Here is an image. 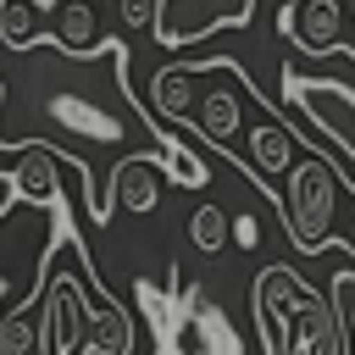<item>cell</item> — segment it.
Instances as JSON below:
<instances>
[{
  "label": "cell",
  "mask_w": 355,
  "mask_h": 355,
  "mask_svg": "<svg viewBox=\"0 0 355 355\" xmlns=\"http://www.w3.org/2000/svg\"><path fill=\"white\" fill-rule=\"evenodd\" d=\"M133 50L122 39H100L94 50H67L55 33L28 50H0V150L44 144L78 178L89 200V222H111V172L116 161L150 150L172 166L178 189H205V161L161 133V116L128 89Z\"/></svg>",
  "instance_id": "6da1fadb"
},
{
  "label": "cell",
  "mask_w": 355,
  "mask_h": 355,
  "mask_svg": "<svg viewBox=\"0 0 355 355\" xmlns=\"http://www.w3.org/2000/svg\"><path fill=\"white\" fill-rule=\"evenodd\" d=\"M50 239L39 250V355H89L94 344V311L111 300V288L94 277L89 244L78 222L55 205L50 211Z\"/></svg>",
  "instance_id": "7a4b0ae2"
},
{
  "label": "cell",
  "mask_w": 355,
  "mask_h": 355,
  "mask_svg": "<svg viewBox=\"0 0 355 355\" xmlns=\"http://www.w3.org/2000/svg\"><path fill=\"white\" fill-rule=\"evenodd\" d=\"M250 311L266 355H338V311L294 266L266 261L250 283Z\"/></svg>",
  "instance_id": "3957f363"
},
{
  "label": "cell",
  "mask_w": 355,
  "mask_h": 355,
  "mask_svg": "<svg viewBox=\"0 0 355 355\" xmlns=\"http://www.w3.org/2000/svg\"><path fill=\"white\" fill-rule=\"evenodd\" d=\"M277 105L294 116L300 139L305 144H327L338 161V178L349 183L355 194V61L349 72H305L300 61H283V89H277Z\"/></svg>",
  "instance_id": "277c9868"
},
{
  "label": "cell",
  "mask_w": 355,
  "mask_h": 355,
  "mask_svg": "<svg viewBox=\"0 0 355 355\" xmlns=\"http://www.w3.org/2000/svg\"><path fill=\"white\" fill-rule=\"evenodd\" d=\"M150 311V327L155 338L166 344V355H244V338L233 333V322L200 294V288H172V294H155L150 283L133 288Z\"/></svg>",
  "instance_id": "5b68a950"
},
{
  "label": "cell",
  "mask_w": 355,
  "mask_h": 355,
  "mask_svg": "<svg viewBox=\"0 0 355 355\" xmlns=\"http://www.w3.org/2000/svg\"><path fill=\"white\" fill-rule=\"evenodd\" d=\"M294 239V250L316 255L327 244H338V166L327 161V150L305 144V155L283 172V216H277Z\"/></svg>",
  "instance_id": "8992f818"
},
{
  "label": "cell",
  "mask_w": 355,
  "mask_h": 355,
  "mask_svg": "<svg viewBox=\"0 0 355 355\" xmlns=\"http://www.w3.org/2000/svg\"><path fill=\"white\" fill-rule=\"evenodd\" d=\"M250 17H255V0H161L150 33L166 50H194L222 28H244Z\"/></svg>",
  "instance_id": "52a82bcc"
},
{
  "label": "cell",
  "mask_w": 355,
  "mask_h": 355,
  "mask_svg": "<svg viewBox=\"0 0 355 355\" xmlns=\"http://www.w3.org/2000/svg\"><path fill=\"white\" fill-rule=\"evenodd\" d=\"M161 183H172V166H166L161 155L139 150V155L116 161V172H111V194H105V200H111V216H116V211H155Z\"/></svg>",
  "instance_id": "ba28073f"
},
{
  "label": "cell",
  "mask_w": 355,
  "mask_h": 355,
  "mask_svg": "<svg viewBox=\"0 0 355 355\" xmlns=\"http://www.w3.org/2000/svg\"><path fill=\"white\" fill-rule=\"evenodd\" d=\"M344 33V11L338 0H288L283 11V39H294V50L305 55H333Z\"/></svg>",
  "instance_id": "9c48e42d"
},
{
  "label": "cell",
  "mask_w": 355,
  "mask_h": 355,
  "mask_svg": "<svg viewBox=\"0 0 355 355\" xmlns=\"http://www.w3.org/2000/svg\"><path fill=\"white\" fill-rule=\"evenodd\" d=\"M194 83H200V72H194L183 55H178V61H166V67L150 78V111H155L161 122H172V128H178V122H183V116H194V105H200V89H194Z\"/></svg>",
  "instance_id": "30bf717a"
},
{
  "label": "cell",
  "mask_w": 355,
  "mask_h": 355,
  "mask_svg": "<svg viewBox=\"0 0 355 355\" xmlns=\"http://www.w3.org/2000/svg\"><path fill=\"white\" fill-rule=\"evenodd\" d=\"M205 144H233V133H244V105H239V83L233 89H205L194 116H183Z\"/></svg>",
  "instance_id": "8fae6325"
},
{
  "label": "cell",
  "mask_w": 355,
  "mask_h": 355,
  "mask_svg": "<svg viewBox=\"0 0 355 355\" xmlns=\"http://www.w3.org/2000/svg\"><path fill=\"white\" fill-rule=\"evenodd\" d=\"M17 155H22V161L11 166V178H17L22 200H33L39 211H55V205H61V178H55L61 155L44 150V144H28V150H17Z\"/></svg>",
  "instance_id": "7c38bea8"
},
{
  "label": "cell",
  "mask_w": 355,
  "mask_h": 355,
  "mask_svg": "<svg viewBox=\"0 0 355 355\" xmlns=\"http://www.w3.org/2000/svg\"><path fill=\"white\" fill-rule=\"evenodd\" d=\"M67 50H94L105 33H100V11H94V0H61L55 6V28H50Z\"/></svg>",
  "instance_id": "4fadbf2b"
},
{
  "label": "cell",
  "mask_w": 355,
  "mask_h": 355,
  "mask_svg": "<svg viewBox=\"0 0 355 355\" xmlns=\"http://www.w3.org/2000/svg\"><path fill=\"white\" fill-rule=\"evenodd\" d=\"M44 28V0H0V39L6 50H28Z\"/></svg>",
  "instance_id": "5bb4252c"
},
{
  "label": "cell",
  "mask_w": 355,
  "mask_h": 355,
  "mask_svg": "<svg viewBox=\"0 0 355 355\" xmlns=\"http://www.w3.org/2000/svg\"><path fill=\"white\" fill-rule=\"evenodd\" d=\"M327 300L338 311V355H355V266H338L327 277Z\"/></svg>",
  "instance_id": "9a60e30c"
},
{
  "label": "cell",
  "mask_w": 355,
  "mask_h": 355,
  "mask_svg": "<svg viewBox=\"0 0 355 355\" xmlns=\"http://www.w3.org/2000/svg\"><path fill=\"white\" fill-rule=\"evenodd\" d=\"M227 239H233V216H227L222 205H194V216H189V244H194L200 255H216Z\"/></svg>",
  "instance_id": "2e32d148"
},
{
  "label": "cell",
  "mask_w": 355,
  "mask_h": 355,
  "mask_svg": "<svg viewBox=\"0 0 355 355\" xmlns=\"http://www.w3.org/2000/svg\"><path fill=\"white\" fill-rule=\"evenodd\" d=\"M155 6L161 0H116V17H122V28H155Z\"/></svg>",
  "instance_id": "e0dca14e"
},
{
  "label": "cell",
  "mask_w": 355,
  "mask_h": 355,
  "mask_svg": "<svg viewBox=\"0 0 355 355\" xmlns=\"http://www.w3.org/2000/svg\"><path fill=\"white\" fill-rule=\"evenodd\" d=\"M233 239H239L244 250H255V244H261V222H255V216H233Z\"/></svg>",
  "instance_id": "ac0fdd59"
},
{
  "label": "cell",
  "mask_w": 355,
  "mask_h": 355,
  "mask_svg": "<svg viewBox=\"0 0 355 355\" xmlns=\"http://www.w3.org/2000/svg\"><path fill=\"white\" fill-rule=\"evenodd\" d=\"M17 200H22V189H17V178H11V172H0V216H6V211H11Z\"/></svg>",
  "instance_id": "d6986e66"
},
{
  "label": "cell",
  "mask_w": 355,
  "mask_h": 355,
  "mask_svg": "<svg viewBox=\"0 0 355 355\" xmlns=\"http://www.w3.org/2000/svg\"><path fill=\"white\" fill-rule=\"evenodd\" d=\"M0 311H6V277H0Z\"/></svg>",
  "instance_id": "ffe728a7"
},
{
  "label": "cell",
  "mask_w": 355,
  "mask_h": 355,
  "mask_svg": "<svg viewBox=\"0 0 355 355\" xmlns=\"http://www.w3.org/2000/svg\"><path fill=\"white\" fill-rule=\"evenodd\" d=\"M155 355H166V344H161V338H155Z\"/></svg>",
  "instance_id": "44dd1931"
},
{
  "label": "cell",
  "mask_w": 355,
  "mask_h": 355,
  "mask_svg": "<svg viewBox=\"0 0 355 355\" xmlns=\"http://www.w3.org/2000/svg\"><path fill=\"white\" fill-rule=\"evenodd\" d=\"M0 50H6V39H0Z\"/></svg>",
  "instance_id": "7402d4cb"
}]
</instances>
